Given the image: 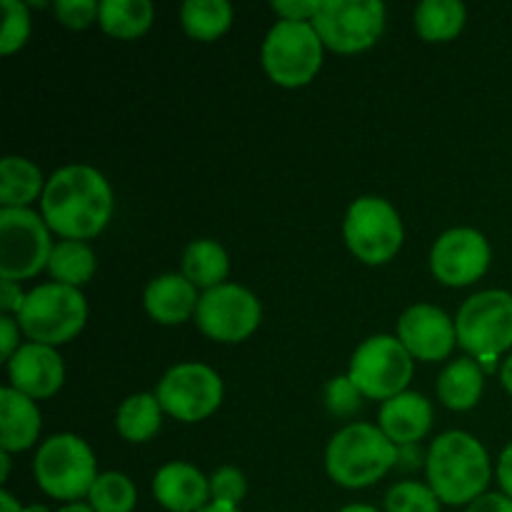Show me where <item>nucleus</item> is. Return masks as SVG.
<instances>
[{"label":"nucleus","mask_w":512,"mask_h":512,"mask_svg":"<svg viewBox=\"0 0 512 512\" xmlns=\"http://www.w3.org/2000/svg\"><path fill=\"white\" fill-rule=\"evenodd\" d=\"M495 475H498L500 493H505L512 500V443L503 450V453H500L498 470H495Z\"/></svg>","instance_id":"obj_39"},{"label":"nucleus","mask_w":512,"mask_h":512,"mask_svg":"<svg viewBox=\"0 0 512 512\" xmlns=\"http://www.w3.org/2000/svg\"><path fill=\"white\" fill-rule=\"evenodd\" d=\"M425 470L428 485L443 505H470L485 495L493 478L488 450L463 430H450L433 440Z\"/></svg>","instance_id":"obj_2"},{"label":"nucleus","mask_w":512,"mask_h":512,"mask_svg":"<svg viewBox=\"0 0 512 512\" xmlns=\"http://www.w3.org/2000/svg\"><path fill=\"white\" fill-rule=\"evenodd\" d=\"M20 348V325L18 320H13L10 315L0 318V353L3 360H10Z\"/></svg>","instance_id":"obj_36"},{"label":"nucleus","mask_w":512,"mask_h":512,"mask_svg":"<svg viewBox=\"0 0 512 512\" xmlns=\"http://www.w3.org/2000/svg\"><path fill=\"white\" fill-rule=\"evenodd\" d=\"M53 243L50 228L35 210H0V278L28 280L48 268Z\"/></svg>","instance_id":"obj_8"},{"label":"nucleus","mask_w":512,"mask_h":512,"mask_svg":"<svg viewBox=\"0 0 512 512\" xmlns=\"http://www.w3.org/2000/svg\"><path fill=\"white\" fill-rule=\"evenodd\" d=\"M360 403H363V393L355 388V383L348 375H338L325 388V405L338 418H350V415L358 413Z\"/></svg>","instance_id":"obj_33"},{"label":"nucleus","mask_w":512,"mask_h":512,"mask_svg":"<svg viewBox=\"0 0 512 512\" xmlns=\"http://www.w3.org/2000/svg\"><path fill=\"white\" fill-rule=\"evenodd\" d=\"M455 333L465 353L500 358L512 348V295L508 290H483L465 300L455 318Z\"/></svg>","instance_id":"obj_7"},{"label":"nucleus","mask_w":512,"mask_h":512,"mask_svg":"<svg viewBox=\"0 0 512 512\" xmlns=\"http://www.w3.org/2000/svg\"><path fill=\"white\" fill-rule=\"evenodd\" d=\"M180 23L195 40H218L233 23V8L225 0H188L180 8Z\"/></svg>","instance_id":"obj_28"},{"label":"nucleus","mask_w":512,"mask_h":512,"mask_svg":"<svg viewBox=\"0 0 512 512\" xmlns=\"http://www.w3.org/2000/svg\"><path fill=\"white\" fill-rule=\"evenodd\" d=\"M88 320V303L78 288L60 283H45L25 295L18 313V325L30 343L63 345L70 343Z\"/></svg>","instance_id":"obj_5"},{"label":"nucleus","mask_w":512,"mask_h":512,"mask_svg":"<svg viewBox=\"0 0 512 512\" xmlns=\"http://www.w3.org/2000/svg\"><path fill=\"white\" fill-rule=\"evenodd\" d=\"M338 512H380V510L373 508V505H360V503H355V505H345V508H340Z\"/></svg>","instance_id":"obj_46"},{"label":"nucleus","mask_w":512,"mask_h":512,"mask_svg":"<svg viewBox=\"0 0 512 512\" xmlns=\"http://www.w3.org/2000/svg\"><path fill=\"white\" fill-rule=\"evenodd\" d=\"M465 512H512V500L505 493H485L473 500Z\"/></svg>","instance_id":"obj_38"},{"label":"nucleus","mask_w":512,"mask_h":512,"mask_svg":"<svg viewBox=\"0 0 512 512\" xmlns=\"http://www.w3.org/2000/svg\"><path fill=\"white\" fill-rule=\"evenodd\" d=\"M43 418L33 398L18 393L15 388L0 390V450L20 453L33 448L38 440Z\"/></svg>","instance_id":"obj_20"},{"label":"nucleus","mask_w":512,"mask_h":512,"mask_svg":"<svg viewBox=\"0 0 512 512\" xmlns=\"http://www.w3.org/2000/svg\"><path fill=\"white\" fill-rule=\"evenodd\" d=\"M323 40L313 23L278 20L263 40V68L280 88H303L323 65Z\"/></svg>","instance_id":"obj_6"},{"label":"nucleus","mask_w":512,"mask_h":512,"mask_svg":"<svg viewBox=\"0 0 512 512\" xmlns=\"http://www.w3.org/2000/svg\"><path fill=\"white\" fill-rule=\"evenodd\" d=\"M348 378L370 400H390L405 393L413 378V355L393 335H373L350 360Z\"/></svg>","instance_id":"obj_10"},{"label":"nucleus","mask_w":512,"mask_h":512,"mask_svg":"<svg viewBox=\"0 0 512 512\" xmlns=\"http://www.w3.org/2000/svg\"><path fill=\"white\" fill-rule=\"evenodd\" d=\"M320 0H275L273 10L290 23H313Z\"/></svg>","instance_id":"obj_35"},{"label":"nucleus","mask_w":512,"mask_h":512,"mask_svg":"<svg viewBox=\"0 0 512 512\" xmlns=\"http://www.w3.org/2000/svg\"><path fill=\"white\" fill-rule=\"evenodd\" d=\"M0 512H28V508H23L8 490H0Z\"/></svg>","instance_id":"obj_41"},{"label":"nucleus","mask_w":512,"mask_h":512,"mask_svg":"<svg viewBox=\"0 0 512 512\" xmlns=\"http://www.w3.org/2000/svg\"><path fill=\"white\" fill-rule=\"evenodd\" d=\"M3 28H0V53L10 55L23 48L30 38L28 5L20 0H3Z\"/></svg>","instance_id":"obj_31"},{"label":"nucleus","mask_w":512,"mask_h":512,"mask_svg":"<svg viewBox=\"0 0 512 512\" xmlns=\"http://www.w3.org/2000/svg\"><path fill=\"white\" fill-rule=\"evenodd\" d=\"M485 373L475 358L453 360L438 378V395L450 410H470L480 403Z\"/></svg>","instance_id":"obj_22"},{"label":"nucleus","mask_w":512,"mask_h":512,"mask_svg":"<svg viewBox=\"0 0 512 512\" xmlns=\"http://www.w3.org/2000/svg\"><path fill=\"white\" fill-rule=\"evenodd\" d=\"M223 393V380L210 365L180 363L163 375L155 398L170 418L180 423H200L220 408Z\"/></svg>","instance_id":"obj_12"},{"label":"nucleus","mask_w":512,"mask_h":512,"mask_svg":"<svg viewBox=\"0 0 512 512\" xmlns=\"http://www.w3.org/2000/svg\"><path fill=\"white\" fill-rule=\"evenodd\" d=\"M180 268H183V275L195 285V288H203L205 293H208V290L223 285V280L228 278L230 260L223 245L215 243V240L210 238H203L193 240V243L185 248Z\"/></svg>","instance_id":"obj_23"},{"label":"nucleus","mask_w":512,"mask_h":512,"mask_svg":"<svg viewBox=\"0 0 512 512\" xmlns=\"http://www.w3.org/2000/svg\"><path fill=\"white\" fill-rule=\"evenodd\" d=\"M25 295L28 293H23L15 280L0 278V310H3V315L20 313V308H23L25 303Z\"/></svg>","instance_id":"obj_37"},{"label":"nucleus","mask_w":512,"mask_h":512,"mask_svg":"<svg viewBox=\"0 0 512 512\" xmlns=\"http://www.w3.org/2000/svg\"><path fill=\"white\" fill-rule=\"evenodd\" d=\"M48 273L55 283L68 288H83L95 275V253L83 240H60L53 245L48 260Z\"/></svg>","instance_id":"obj_27"},{"label":"nucleus","mask_w":512,"mask_h":512,"mask_svg":"<svg viewBox=\"0 0 512 512\" xmlns=\"http://www.w3.org/2000/svg\"><path fill=\"white\" fill-rule=\"evenodd\" d=\"M350 253L368 265H383L403 248V220L398 210L383 198L365 195L348 208L343 223Z\"/></svg>","instance_id":"obj_9"},{"label":"nucleus","mask_w":512,"mask_h":512,"mask_svg":"<svg viewBox=\"0 0 512 512\" xmlns=\"http://www.w3.org/2000/svg\"><path fill=\"white\" fill-rule=\"evenodd\" d=\"M153 495L168 512H200L210 503V478L178 460L155 473Z\"/></svg>","instance_id":"obj_17"},{"label":"nucleus","mask_w":512,"mask_h":512,"mask_svg":"<svg viewBox=\"0 0 512 512\" xmlns=\"http://www.w3.org/2000/svg\"><path fill=\"white\" fill-rule=\"evenodd\" d=\"M33 475L48 498L65 500L70 505L88 498L90 488L98 480V468L93 450L83 438L60 433L38 448L33 458Z\"/></svg>","instance_id":"obj_4"},{"label":"nucleus","mask_w":512,"mask_h":512,"mask_svg":"<svg viewBox=\"0 0 512 512\" xmlns=\"http://www.w3.org/2000/svg\"><path fill=\"white\" fill-rule=\"evenodd\" d=\"M58 512H95L90 508L88 503H70V505H63Z\"/></svg>","instance_id":"obj_45"},{"label":"nucleus","mask_w":512,"mask_h":512,"mask_svg":"<svg viewBox=\"0 0 512 512\" xmlns=\"http://www.w3.org/2000/svg\"><path fill=\"white\" fill-rule=\"evenodd\" d=\"M465 5L458 0H425L415 8V30L428 43H448L465 28Z\"/></svg>","instance_id":"obj_25"},{"label":"nucleus","mask_w":512,"mask_h":512,"mask_svg":"<svg viewBox=\"0 0 512 512\" xmlns=\"http://www.w3.org/2000/svg\"><path fill=\"white\" fill-rule=\"evenodd\" d=\"M155 8L148 0H103L98 23L108 35L118 40H133L148 33Z\"/></svg>","instance_id":"obj_24"},{"label":"nucleus","mask_w":512,"mask_h":512,"mask_svg":"<svg viewBox=\"0 0 512 512\" xmlns=\"http://www.w3.org/2000/svg\"><path fill=\"white\" fill-rule=\"evenodd\" d=\"M48 180L38 165L28 158L5 155L0 160V205L3 208H28L38 195L43 198Z\"/></svg>","instance_id":"obj_21"},{"label":"nucleus","mask_w":512,"mask_h":512,"mask_svg":"<svg viewBox=\"0 0 512 512\" xmlns=\"http://www.w3.org/2000/svg\"><path fill=\"white\" fill-rule=\"evenodd\" d=\"M313 28L325 48L343 55L360 53L383 35L385 5L378 0H320Z\"/></svg>","instance_id":"obj_11"},{"label":"nucleus","mask_w":512,"mask_h":512,"mask_svg":"<svg viewBox=\"0 0 512 512\" xmlns=\"http://www.w3.org/2000/svg\"><path fill=\"white\" fill-rule=\"evenodd\" d=\"M138 490L123 473H100L88 493V505L95 512H133Z\"/></svg>","instance_id":"obj_29"},{"label":"nucleus","mask_w":512,"mask_h":512,"mask_svg":"<svg viewBox=\"0 0 512 512\" xmlns=\"http://www.w3.org/2000/svg\"><path fill=\"white\" fill-rule=\"evenodd\" d=\"M490 258V243L480 230L453 228L435 240L430 250V270L443 285L465 288L488 273Z\"/></svg>","instance_id":"obj_14"},{"label":"nucleus","mask_w":512,"mask_h":512,"mask_svg":"<svg viewBox=\"0 0 512 512\" xmlns=\"http://www.w3.org/2000/svg\"><path fill=\"white\" fill-rule=\"evenodd\" d=\"M245 493H248V480H245V475L238 468H220L210 478V503L240 508Z\"/></svg>","instance_id":"obj_32"},{"label":"nucleus","mask_w":512,"mask_h":512,"mask_svg":"<svg viewBox=\"0 0 512 512\" xmlns=\"http://www.w3.org/2000/svg\"><path fill=\"white\" fill-rule=\"evenodd\" d=\"M145 310L160 325H180L198 313V288L183 273L158 275L145 288Z\"/></svg>","instance_id":"obj_19"},{"label":"nucleus","mask_w":512,"mask_h":512,"mask_svg":"<svg viewBox=\"0 0 512 512\" xmlns=\"http://www.w3.org/2000/svg\"><path fill=\"white\" fill-rule=\"evenodd\" d=\"M398 465V445L370 423H350L333 435L325 450V468L340 488L360 490L378 483Z\"/></svg>","instance_id":"obj_3"},{"label":"nucleus","mask_w":512,"mask_h":512,"mask_svg":"<svg viewBox=\"0 0 512 512\" xmlns=\"http://www.w3.org/2000/svg\"><path fill=\"white\" fill-rule=\"evenodd\" d=\"M0 480H8V473H10V453H5V450H0Z\"/></svg>","instance_id":"obj_44"},{"label":"nucleus","mask_w":512,"mask_h":512,"mask_svg":"<svg viewBox=\"0 0 512 512\" xmlns=\"http://www.w3.org/2000/svg\"><path fill=\"white\" fill-rule=\"evenodd\" d=\"M398 340L413 358L423 363H438L453 353L458 333H455V320H450L445 310L420 303L400 315Z\"/></svg>","instance_id":"obj_15"},{"label":"nucleus","mask_w":512,"mask_h":512,"mask_svg":"<svg viewBox=\"0 0 512 512\" xmlns=\"http://www.w3.org/2000/svg\"><path fill=\"white\" fill-rule=\"evenodd\" d=\"M420 463H423V455L418 453V445L398 448V468H418Z\"/></svg>","instance_id":"obj_40"},{"label":"nucleus","mask_w":512,"mask_h":512,"mask_svg":"<svg viewBox=\"0 0 512 512\" xmlns=\"http://www.w3.org/2000/svg\"><path fill=\"white\" fill-rule=\"evenodd\" d=\"M260 320H263L260 300L248 288L235 283H223L200 295L198 313H195L200 333L218 343L248 340L258 330Z\"/></svg>","instance_id":"obj_13"},{"label":"nucleus","mask_w":512,"mask_h":512,"mask_svg":"<svg viewBox=\"0 0 512 512\" xmlns=\"http://www.w3.org/2000/svg\"><path fill=\"white\" fill-rule=\"evenodd\" d=\"M55 18L70 30H85L98 20L100 3L95 0H55Z\"/></svg>","instance_id":"obj_34"},{"label":"nucleus","mask_w":512,"mask_h":512,"mask_svg":"<svg viewBox=\"0 0 512 512\" xmlns=\"http://www.w3.org/2000/svg\"><path fill=\"white\" fill-rule=\"evenodd\" d=\"M10 388L33 400L53 398L65 383V365L58 350L50 345L25 343L8 360Z\"/></svg>","instance_id":"obj_16"},{"label":"nucleus","mask_w":512,"mask_h":512,"mask_svg":"<svg viewBox=\"0 0 512 512\" xmlns=\"http://www.w3.org/2000/svg\"><path fill=\"white\" fill-rule=\"evenodd\" d=\"M200 512H243L240 508H235V505H223V503H208Z\"/></svg>","instance_id":"obj_43"},{"label":"nucleus","mask_w":512,"mask_h":512,"mask_svg":"<svg viewBox=\"0 0 512 512\" xmlns=\"http://www.w3.org/2000/svg\"><path fill=\"white\" fill-rule=\"evenodd\" d=\"M500 383H503V388L512 395V355H508V358L503 360V365H500Z\"/></svg>","instance_id":"obj_42"},{"label":"nucleus","mask_w":512,"mask_h":512,"mask_svg":"<svg viewBox=\"0 0 512 512\" xmlns=\"http://www.w3.org/2000/svg\"><path fill=\"white\" fill-rule=\"evenodd\" d=\"M433 425V405L420 393H400L380 405L378 428L393 440L398 448L418 445Z\"/></svg>","instance_id":"obj_18"},{"label":"nucleus","mask_w":512,"mask_h":512,"mask_svg":"<svg viewBox=\"0 0 512 512\" xmlns=\"http://www.w3.org/2000/svg\"><path fill=\"white\" fill-rule=\"evenodd\" d=\"M43 220L65 240L95 238L113 215V190L100 170L65 165L48 178L40 198Z\"/></svg>","instance_id":"obj_1"},{"label":"nucleus","mask_w":512,"mask_h":512,"mask_svg":"<svg viewBox=\"0 0 512 512\" xmlns=\"http://www.w3.org/2000/svg\"><path fill=\"white\" fill-rule=\"evenodd\" d=\"M440 500L430 485L403 480L385 495V512H440Z\"/></svg>","instance_id":"obj_30"},{"label":"nucleus","mask_w":512,"mask_h":512,"mask_svg":"<svg viewBox=\"0 0 512 512\" xmlns=\"http://www.w3.org/2000/svg\"><path fill=\"white\" fill-rule=\"evenodd\" d=\"M160 418H163V408L158 398L150 393H138L123 400L115 415V428L128 443H148L160 430V423H163Z\"/></svg>","instance_id":"obj_26"}]
</instances>
